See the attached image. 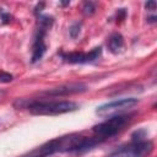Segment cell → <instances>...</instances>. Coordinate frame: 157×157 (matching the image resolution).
Segmentation results:
<instances>
[{"label": "cell", "instance_id": "6da1fadb", "mask_svg": "<svg viewBox=\"0 0 157 157\" xmlns=\"http://www.w3.org/2000/svg\"><path fill=\"white\" fill-rule=\"evenodd\" d=\"M101 141L97 137L85 136L81 134H67L60 137L47 141L38 148L33 150L28 156H52L54 153H82L94 146L99 145Z\"/></svg>", "mask_w": 157, "mask_h": 157}, {"label": "cell", "instance_id": "7a4b0ae2", "mask_svg": "<svg viewBox=\"0 0 157 157\" xmlns=\"http://www.w3.org/2000/svg\"><path fill=\"white\" fill-rule=\"evenodd\" d=\"M16 109H28L34 115H58L75 112L80 108L72 101L58 99H36V98H18L13 102Z\"/></svg>", "mask_w": 157, "mask_h": 157}, {"label": "cell", "instance_id": "3957f363", "mask_svg": "<svg viewBox=\"0 0 157 157\" xmlns=\"http://www.w3.org/2000/svg\"><path fill=\"white\" fill-rule=\"evenodd\" d=\"M53 23H54V18L52 16L43 15V13L37 15V29L33 37V43H32V56H31L32 64L38 63L45 54L47 44L44 39L48 31L52 28Z\"/></svg>", "mask_w": 157, "mask_h": 157}, {"label": "cell", "instance_id": "277c9868", "mask_svg": "<svg viewBox=\"0 0 157 157\" xmlns=\"http://www.w3.org/2000/svg\"><path fill=\"white\" fill-rule=\"evenodd\" d=\"M131 120L130 114H117L105 119L104 121L94 125L92 128V132L94 137H97L101 142L113 137L118 132H120Z\"/></svg>", "mask_w": 157, "mask_h": 157}, {"label": "cell", "instance_id": "5b68a950", "mask_svg": "<svg viewBox=\"0 0 157 157\" xmlns=\"http://www.w3.org/2000/svg\"><path fill=\"white\" fill-rule=\"evenodd\" d=\"M153 151V142L151 140L132 141L119 146L117 150L110 152L107 157H147Z\"/></svg>", "mask_w": 157, "mask_h": 157}, {"label": "cell", "instance_id": "8992f818", "mask_svg": "<svg viewBox=\"0 0 157 157\" xmlns=\"http://www.w3.org/2000/svg\"><path fill=\"white\" fill-rule=\"evenodd\" d=\"M139 102L137 98H121V99H117V101H112L104 104H101L99 107H97L96 109V114H98L99 117H109V115H117L120 114L121 112L132 108L134 105H136Z\"/></svg>", "mask_w": 157, "mask_h": 157}, {"label": "cell", "instance_id": "52a82bcc", "mask_svg": "<svg viewBox=\"0 0 157 157\" xmlns=\"http://www.w3.org/2000/svg\"><path fill=\"white\" fill-rule=\"evenodd\" d=\"M60 58L69 63V64H88V63H93L97 59L101 58L102 55V47H94L92 50H90L88 53H83V52H60L59 53Z\"/></svg>", "mask_w": 157, "mask_h": 157}, {"label": "cell", "instance_id": "ba28073f", "mask_svg": "<svg viewBox=\"0 0 157 157\" xmlns=\"http://www.w3.org/2000/svg\"><path fill=\"white\" fill-rule=\"evenodd\" d=\"M85 91H87V86L83 83H67V85H61V86L47 90L43 92V94L49 97H64L69 94L82 93Z\"/></svg>", "mask_w": 157, "mask_h": 157}, {"label": "cell", "instance_id": "9c48e42d", "mask_svg": "<svg viewBox=\"0 0 157 157\" xmlns=\"http://www.w3.org/2000/svg\"><path fill=\"white\" fill-rule=\"evenodd\" d=\"M124 45H125L124 37L119 32L112 33L107 39V48L112 54H119L120 52H123Z\"/></svg>", "mask_w": 157, "mask_h": 157}, {"label": "cell", "instance_id": "30bf717a", "mask_svg": "<svg viewBox=\"0 0 157 157\" xmlns=\"http://www.w3.org/2000/svg\"><path fill=\"white\" fill-rule=\"evenodd\" d=\"M96 12V4L93 1H85L82 5V13L85 16H91Z\"/></svg>", "mask_w": 157, "mask_h": 157}, {"label": "cell", "instance_id": "8fae6325", "mask_svg": "<svg viewBox=\"0 0 157 157\" xmlns=\"http://www.w3.org/2000/svg\"><path fill=\"white\" fill-rule=\"evenodd\" d=\"M81 26H82V23L81 22H74L71 26H70V28H69V34H70V37L72 38V39H75V38H77L78 37V34H80V32H81Z\"/></svg>", "mask_w": 157, "mask_h": 157}, {"label": "cell", "instance_id": "7c38bea8", "mask_svg": "<svg viewBox=\"0 0 157 157\" xmlns=\"http://www.w3.org/2000/svg\"><path fill=\"white\" fill-rule=\"evenodd\" d=\"M0 20H1L2 25H7V23H10L12 21V16L9 12H6L4 9L0 7Z\"/></svg>", "mask_w": 157, "mask_h": 157}, {"label": "cell", "instance_id": "4fadbf2b", "mask_svg": "<svg viewBox=\"0 0 157 157\" xmlns=\"http://www.w3.org/2000/svg\"><path fill=\"white\" fill-rule=\"evenodd\" d=\"M13 80V76L6 71H2L0 70V82H4V83H7V82H11Z\"/></svg>", "mask_w": 157, "mask_h": 157}, {"label": "cell", "instance_id": "5bb4252c", "mask_svg": "<svg viewBox=\"0 0 157 157\" xmlns=\"http://www.w3.org/2000/svg\"><path fill=\"white\" fill-rule=\"evenodd\" d=\"M126 17V10L125 9H118L117 11V22H121Z\"/></svg>", "mask_w": 157, "mask_h": 157}, {"label": "cell", "instance_id": "9a60e30c", "mask_svg": "<svg viewBox=\"0 0 157 157\" xmlns=\"http://www.w3.org/2000/svg\"><path fill=\"white\" fill-rule=\"evenodd\" d=\"M145 7L148 10V11H155L156 10V1H147L145 4Z\"/></svg>", "mask_w": 157, "mask_h": 157}, {"label": "cell", "instance_id": "2e32d148", "mask_svg": "<svg viewBox=\"0 0 157 157\" xmlns=\"http://www.w3.org/2000/svg\"><path fill=\"white\" fill-rule=\"evenodd\" d=\"M63 6H66V5H70V1H66V2H61Z\"/></svg>", "mask_w": 157, "mask_h": 157}, {"label": "cell", "instance_id": "e0dca14e", "mask_svg": "<svg viewBox=\"0 0 157 157\" xmlns=\"http://www.w3.org/2000/svg\"><path fill=\"white\" fill-rule=\"evenodd\" d=\"M23 157H26V156H23ZM28 157H45V156H28Z\"/></svg>", "mask_w": 157, "mask_h": 157}]
</instances>
